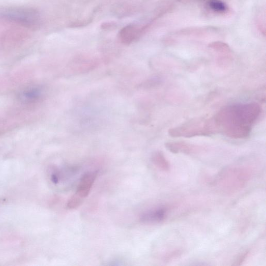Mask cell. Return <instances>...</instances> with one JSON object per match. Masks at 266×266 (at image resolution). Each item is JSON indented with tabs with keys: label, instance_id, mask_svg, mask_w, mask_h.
<instances>
[{
	"label": "cell",
	"instance_id": "ba28073f",
	"mask_svg": "<svg viewBox=\"0 0 266 266\" xmlns=\"http://www.w3.org/2000/svg\"><path fill=\"white\" fill-rule=\"evenodd\" d=\"M152 162L158 168L162 170L168 172L170 170V164L164 154L161 152H157L153 154Z\"/></svg>",
	"mask_w": 266,
	"mask_h": 266
},
{
	"label": "cell",
	"instance_id": "3957f363",
	"mask_svg": "<svg viewBox=\"0 0 266 266\" xmlns=\"http://www.w3.org/2000/svg\"><path fill=\"white\" fill-rule=\"evenodd\" d=\"M214 132L212 120L206 122L195 120L182 126L170 129L169 130V134L174 138H191L197 136H208Z\"/></svg>",
	"mask_w": 266,
	"mask_h": 266
},
{
	"label": "cell",
	"instance_id": "7a4b0ae2",
	"mask_svg": "<svg viewBox=\"0 0 266 266\" xmlns=\"http://www.w3.org/2000/svg\"><path fill=\"white\" fill-rule=\"evenodd\" d=\"M0 17L9 22L32 30L42 25V16L36 9L28 7L12 6L0 10Z\"/></svg>",
	"mask_w": 266,
	"mask_h": 266
},
{
	"label": "cell",
	"instance_id": "52a82bcc",
	"mask_svg": "<svg viewBox=\"0 0 266 266\" xmlns=\"http://www.w3.org/2000/svg\"><path fill=\"white\" fill-rule=\"evenodd\" d=\"M166 148L171 152L178 154H190L193 151L192 146L184 142H171L166 144Z\"/></svg>",
	"mask_w": 266,
	"mask_h": 266
},
{
	"label": "cell",
	"instance_id": "277c9868",
	"mask_svg": "<svg viewBox=\"0 0 266 266\" xmlns=\"http://www.w3.org/2000/svg\"><path fill=\"white\" fill-rule=\"evenodd\" d=\"M168 214V207H159L144 212L141 216L140 220L146 224H159L166 220Z\"/></svg>",
	"mask_w": 266,
	"mask_h": 266
},
{
	"label": "cell",
	"instance_id": "8992f818",
	"mask_svg": "<svg viewBox=\"0 0 266 266\" xmlns=\"http://www.w3.org/2000/svg\"><path fill=\"white\" fill-rule=\"evenodd\" d=\"M141 32V30L137 26L130 25L126 26L122 30L120 37L124 44H129L134 42L138 38Z\"/></svg>",
	"mask_w": 266,
	"mask_h": 266
},
{
	"label": "cell",
	"instance_id": "8fae6325",
	"mask_svg": "<svg viewBox=\"0 0 266 266\" xmlns=\"http://www.w3.org/2000/svg\"><path fill=\"white\" fill-rule=\"evenodd\" d=\"M249 254V252H245L244 254L238 257L236 260L235 261V264L234 265L240 266L245 261L246 259L248 258Z\"/></svg>",
	"mask_w": 266,
	"mask_h": 266
},
{
	"label": "cell",
	"instance_id": "7c38bea8",
	"mask_svg": "<svg viewBox=\"0 0 266 266\" xmlns=\"http://www.w3.org/2000/svg\"><path fill=\"white\" fill-rule=\"evenodd\" d=\"M212 48H215L218 50H220L222 52H228L230 50V48L228 46H225L224 44L222 45L220 44H216L214 46H212Z\"/></svg>",
	"mask_w": 266,
	"mask_h": 266
},
{
	"label": "cell",
	"instance_id": "6da1fadb",
	"mask_svg": "<svg viewBox=\"0 0 266 266\" xmlns=\"http://www.w3.org/2000/svg\"><path fill=\"white\" fill-rule=\"evenodd\" d=\"M261 114L260 106L256 103L236 104L222 110L214 121L216 130L234 139H246L250 134L252 127Z\"/></svg>",
	"mask_w": 266,
	"mask_h": 266
},
{
	"label": "cell",
	"instance_id": "30bf717a",
	"mask_svg": "<svg viewBox=\"0 0 266 266\" xmlns=\"http://www.w3.org/2000/svg\"><path fill=\"white\" fill-rule=\"evenodd\" d=\"M84 201V198L76 194L70 199L68 203V208L71 210L76 209L82 206Z\"/></svg>",
	"mask_w": 266,
	"mask_h": 266
},
{
	"label": "cell",
	"instance_id": "5b68a950",
	"mask_svg": "<svg viewBox=\"0 0 266 266\" xmlns=\"http://www.w3.org/2000/svg\"><path fill=\"white\" fill-rule=\"evenodd\" d=\"M98 177L97 172H88L80 182L76 194L84 199L88 197Z\"/></svg>",
	"mask_w": 266,
	"mask_h": 266
},
{
	"label": "cell",
	"instance_id": "9c48e42d",
	"mask_svg": "<svg viewBox=\"0 0 266 266\" xmlns=\"http://www.w3.org/2000/svg\"><path fill=\"white\" fill-rule=\"evenodd\" d=\"M208 5L210 8L216 12L224 13L228 10L227 5L220 0H211Z\"/></svg>",
	"mask_w": 266,
	"mask_h": 266
}]
</instances>
